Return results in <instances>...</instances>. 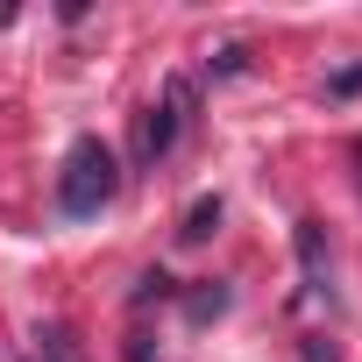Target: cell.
I'll use <instances>...</instances> for the list:
<instances>
[{
    "mask_svg": "<svg viewBox=\"0 0 362 362\" xmlns=\"http://www.w3.org/2000/svg\"><path fill=\"white\" fill-rule=\"evenodd\" d=\"M242 64H249V50H242V43H235V50H221V57H214V71H221V78H228V71H242Z\"/></svg>",
    "mask_w": 362,
    "mask_h": 362,
    "instance_id": "obj_10",
    "label": "cell"
},
{
    "mask_svg": "<svg viewBox=\"0 0 362 362\" xmlns=\"http://www.w3.org/2000/svg\"><path fill=\"white\" fill-rule=\"evenodd\" d=\"M185 107H192V86H185V78H170V86H163V100H156V107L142 114V128H135V156H142V163L170 156L177 128H185Z\"/></svg>",
    "mask_w": 362,
    "mask_h": 362,
    "instance_id": "obj_2",
    "label": "cell"
},
{
    "mask_svg": "<svg viewBox=\"0 0 362 362\" xmlns=\"http://www.w3.org/2000/svg\"><path fill=\"white\" fill-rule=\"evenodd\" d=\"M128 362H156V355H149V341H128Z\"/></svg>",
    "mask_w": 362,
    "mask_h": 362,
    "instance_id": "obj_11",
    "label": "cell"
},
{
    "mask_svg": "<svg viewBox=\"0 0 362 362\" xmlns=\"http://www.w3.org/2000/svg\"><path fill=\"white\" fill-rule=\"evenodd\" d=\"M298 263H305L313 291H327V242H320V228H313V221H298Z\"/></svg>",
    "mask_w": 362,
    "mask_h": 362,
    "instance_id": "obj_4",
    "label": "cell"
},
{
    "mask_svg": "<svg viewBox=\"0 0 362 362\" xmlns=\"http://www.w3.org/2000/svg\"><path fill=\"white\" fill-rule=\"evenodd\" d=\"M327 93H334V100H348V93H362V64H348V71H334V78H327Z\"/></svg>",
    "mask_w": 362,
    "mask_h": 362,
    "instance_id": "obj_9",
    "label": "cell"
},
{
    "mask_svg": "<svg viewBox=\"0 0 362 362\" xmlns=\"http://www.w3.org/2000/svg\"><path fill=\"white\" fill-rule=\"evenodd\" d=\"M149 298H170V277L163 270H142L135 277V305H149Z\"/></svg>",
    "mask_w": 362,
    "mask_h": 362,
    "instance_id": "obj_8",
    "label": "cell"
},
{
    "mask_svg": "<svg viewBox=\"0 0 362 362\" xmlns=\"http://www.w3.org/2000/svg\"><path fill=\"white\" fill-rule=\"evenodd\" d=\"M298 362H341V341H327V334H305V341H298Z\"/></svg>",
    "mask_w": 362,
    "mask_h": 362,
    "instance_id": "obj_7",
    "label": "cell"
},
{
    "mask_svg": "<svg viewBox=\"0 0 362 362\" xmlns=\"http://www.w3.org/2000/svg\"><path fill=\"white\" fill-rule=\"evenodd\" d=\"M214 228H221V199L206 192V199H192V206H185V221H177V242H206Z\"/></svg>",
    "mask_w": 362,
    "mask_h": 362,
    "instance_id": "obj_3",
    "label": "cell"
},
{
    "mask_svg": "<svg viewBox=\"0 0 362 362\" xmlns=\"http://www.w3.org/2000/svg\"><path fill=\"white\" fill-rule=\"evenodd\" d=\"M114 192H121V156L100 135H78L71 156H64V170H57V214L64 221H93Z\"/></svg>",
    "mask_w": 362,
    "mask_h": 362,
    "instance_id": "obj_1",
    "label": "cell"
},
{
    "mask_svg": "<svg viewBox=\"0 0 362 362\" xmlns=\"http://www.w3.org/2000/svg\"><path fill=\"white\" fill-rule=\"evenodd\" d=\"M36 362H86V355L64 327H36Z\"/></svg>",
    "mask_w": 362,
    "mask_h": 362,
    "instance_id": "obj_5",
    "label": "cell"
},
{
    "mask_svg": "<svg viewBox=\"0 0 362 362\" xmlns=\"http://www.w3.org/2000/svg\"><path fill=\"white\" fill-rule=\"evenodd\" d=\"M185 313H192V320H214V313H228V291H221V284H214V291H192Z\"/></svg>",
    "mask_w": 362,
    "mask_h": 362,
    "instance_id": "obj_6",
    "label": "cell"
}]
</instances>
